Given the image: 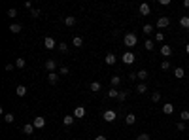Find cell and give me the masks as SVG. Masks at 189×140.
Wrapping results in <instances>:
<instances>
[{
	"label": "cell",
	"mask_w": 189,
	"mask_h": 140,
	"mask_svg": "<svg viewBox=\"0 0 189 140\" xmlns=\"http://www.w3.org/2000/svg\"><path fill=\"white\" fill-rule=\"evenodd\" d=\"M123 44H125V47H129V49H131V47H134V46L138 44L136 34H134V32H127V34L123 36Z\"/></svg>",
	"instance_id": "6da1fadb"
},
{
	"label": "cell",
	"mask_w": 189,
	"mask_h": 140,
	"mask_svg": "<svg viewBox=\"0 0 189 140\" xmlns=\"http://www.w3.org/2000/svg\"><path fill=\"white\" fill-rule=\"evenodd\" d=\"M169 25H170V19L166 17V15L159 17V19H157V23H155V27H157V29H161V30H163V29H166Z\"/></svg>",
	"instance_id": "7a4b0ae2"
},
{
	"label": "cell",
	"mask_w": 189,
	"mask_h": 140,
	"mask_svg": "<svg viewBox=\"0 0 189 140\" xmlns=\"http://www.w3.org/2000/svg\"><path fill=\"white\" fill-rule=\"evenodd\" d=\"M121 61L125 62V65H132V62L136 61V57H134V53H132V51H125L123 57H121Z\"/></svg>",
	"instance_id": "3957f363"
},
{
	"label": "cell",
	"mask_w": 189,
	"mask_h": 140,
	"mask_svg": "<svg viewBox=\"0 0 189 140\" xmlns=\"http://www.w3.org/2000/svg\"><path fill=\"white\" fill-rule=\"evenodd\" d=\"M115 117H117V114H115L114 110H106V112L102 114V119H104V121H108V123L115 121Z\"/></svg>",
	"instance_id": "277c9868"
},
{
	"label": "cell",
	"mask_w": 189,
	"mask_h": 140,
	"mask_svg": "<svg viewBox=\"0 0 189 140\" xmlns=\"http://www.w3.org/2000/svg\"><path fill=\"white\" fill-rule=\"evenodd\" d=\"M44 47L46 49H55V47H57V42H55L51 36H46L44 38Z\"/></svg>",
	"instance_id": "5b68a950"
},
{
	"label": "cell",
	"mask_w": 189,
	"mask_h": 140,
	"mask_svg": "<svg viewBox=\"0 0 189 140\" xmlns=\"http://www.w3.org/2000/svg\"><path fill=\"white\" fill-rule=\"evenodd\" d=\"M32 125H34L36 129H44V127H46V119H44L42 116H38V117H34V119H32Z\"/></svg>",
	"instance_id": "8992f818"
},
{
	"label": "cell",
	"mask_w": 189,
	"mask_h": 140,
	"mask_svg": "<svg viewBox=\"0 0 189 140\" xmlns=\"http://www.w3.org/2000/svg\"><path fill=\"white\" fill-rule=\"evenodd\" d=\"M85 106H76L74 108V117H78V119H81V117H85Z\"/></svg>",
	"instance_id": "52a82bcc"
},
{
	"label": "cell",
	"mask_w": 189,
	"mask_h": 140,
	"mask_svg": "<svg viewBox=\"0 0 189 140\" xmlns=\"http://www.w3.org/2000/svg\"><path fill=\"white\" fill-rule=\"evenodd\" d=\"M138 11H140V15H150V11H151V6H150L148 2H144V4H140Z\"/></svg>",
	"instance_id": "ba28073f"
},
{
	"label": "cell",
	"mask_w": 189,
	"mask_h": 140,
	"mask_svg": "<svg viewBox=\"0 0 189 140\" xmlns=\"http://www.w3.org/2000/svg\"><path fill=\"white\" fill-rule=\"evenodd\" d=\"M136 78L140 80V83H146V81H148V70H138Z\"/></svg>",
	"instance_id": "9c48e42d"
},
{
	"label": "cell",
	"mask_w": 189,
	"mask_h": 140,
	"mask_svg": "<svg viewBox=\"0 0 189 140\" xmlns=\"http://www.w3.org/2000/svg\"><path fill=\"white\" fill-rule=\"evenodd\" d=\"M47 81H49L51 85H57V83H59V76H57V72H49V74H47Z\"/></svg>",
	"instance_id": "30bf717a"
},
{
	"label": "cell",
	"mask_w": 189,
	"mask_h": 140,
	"mask_svg": "<svg viewBox=\"0 0 189 140\" xmlns=\"http://www.w3.org/2000/svg\"><path fill=\"white\" fill-rule=\"evenodd\" d=\"M104 62H106V65H110V66H112V65H115V62H117V57H115L114 53H108L106 57H104Z\"/></svg>",
	"instance_id": "8fae6325"
},
{
	"label": "cell",
	"mask_w": 189,
	"mask_h": 140,
	"mask_svg": "<svg viewBox=\"0 0 189 140\" xmlns=\"http://www.w3.org/2000/svg\"><path fill=\"white\" fill-rule=\"evenodd\" d=\"M46 68L49 70V72H55V68H57V61H55V59H47L46 61Z\"/></svg>",
	"instance_id": "7c38bea8"
},
{
	"label": "cell",
	"mask_w": 189,
	"mask_h": 140,
	"mask_svg": "<svg viewBox=\"0 0 189 140\" xmlns=\"http://www.w3.org/2000/svg\"><path fill=\"white\" fill-rule=\"evenodd\" d=\"M34 129H36V127H34L32 123H25V125H23V132H25L27 136H30L32 132H34Z\"/></svg>",
	"instance_id": "4fadbf2b"
},
{
	"label": "cell",
	"mask_w": 189,
	"mask_h": 140,
	"mask_svg": "<svg viewBox=\"0 0 189 140\" xmlns=\"http://www.w3.org/2000/svg\"><path fill=\"white\" fill-rule=\"evenodd\" d=\"M161 55H163V57H170L172 55V47L170 46H161Z\"/></svg>",
	"instance_id": "5bb4252c"
},
{
	"label": "cell",
	"mask_w": 189,
	"mask_h": 140,
	"mask_svg": "<svg viewBox=\"0 0 189 140\" xmlns=\"http://www.w3.org/2000/svg\"><path fill=\"white\" fill-rule=\"evenodd\" d=\"M174 112V104H170V102H166V104H163V114H166V116H170Z\"/></svg>",
	"instance_id": "9a60e30c"
},
{
	"label": "cell",
	"mask_w": 189,
	"mask_h": 140,
	"mask_svg": "<svg viewBox=\"0 0 189 140\" xmlns=\"http://www.w3.org/2000/svg\"><path fill=\"white\" fill-rule=\"evenodd\" d=\"M136 93L138 95H146L148 93V85H146V83H138L136 85Z\"/></svg>",
	"instance_id": "2e32d148"
},
{
	"label": "cell",
	"mask_w": 189,
	"mask_h": 140,
	"mask_svg": "<svg viewBox=\"0 0 189 140\" xmlns=\"http://www.w3.org/2000/svg\"><path fill=\"white\" fill-rule=\"evenodd\" d=\"M125 123H127V125H134L136 123V116L134 114H127V116H125Z\"/></svg>",
	"instance_id": "e0dca14e"
},
{
	"label": "cell",
	"mask_w": 189,
	"mask_h": 140,
	"mask_svg": "<svg viewBox=\"0 0 189 140\" xmlns=\"http://www.w3.org/2000/svg\"><path fill=\"white\" fill-rule=\"evenodd\" d=\"M174 76H176L178 80H180V78H184V76H185V70L181 68V66H176V68H174Z\"/></svg>",
	"instance_id": "ac0fdd59"
},
{
	"label": "cell",
	"mask_w": 189,
	"mask_h": 140,
	"mask_svg": "<svg viewBox=\"0 0 189 140\" xmlns=\"http://www.w3.org/2000/svg\"><path fill=\"white\" fill-rule=\"evenodd\" d=\"M65 25H66V27H74V25H76V17H74V15L65 17Z\"/></svg>",
	"instance_id": "d6986e66"
},
{
	"label": "cell",
	"mask_w": 189,
	"mask_h": 140,
	"mask_svg": "<svg viewBox=\"0 0 189 140\" xmlns=\"http://www.w3.org/2000/svg\"><path fill=\"white\" fill-rule=\"evenodd\" d=\"M119 93H121V91H117L115 87H112V89L108 91V97H110V99H117V97H119Z\"/></svg>",
	"instance_id": "ffe728a7"
},
{
	"label": "cell",
	"mask_w": 189,
	"mask_h": 140,
	"mask_svg": "<svg viewBox=\"0 0 189 140\" xmlns=\"http://www.w3.org/2000/svg\"><path fill=\"white\" fill-rule=\"evenodd\" d=\"M110 83H112V87H115V89H117V85H119V83H121V78H119V76H112Z\"/></svg>",
	"instance_id": "44dd1931"
},
{
	"label": "cell",
	"mask_w": 189,
	"mask_h": 140,
	"mask_svg": "<svg viewBox=\"0 0 189 140\" xmlns=\"http://www.w3.org/2000/svg\"><path fill=\"white\" fill-rule=\"evenodd\" d=\"M10 30H11V34L21 32V25H19V23H11V25H10Z\"/></svg>",
	"instance_id": "7402d4cb"
},
{
	"label": "cell",
	"mask_w": 189,
	"mask_h": 140,
	"mask_svg": "<svg viewBox=\"0 0 189 140\" xmlns=\"http://www.w3.org/2000/svg\"><path fill=\"white\" fill-rule=\"evenodd\" d=\"M72 46H74V47H81V46H83V38H81V36H76V38L72 40Z\"/></svg>",
	"instance_id": "603a6c76"
},
{
	"label": "cell",
	"mask_w": 189,
	"mask_h": 140,
	"mask_svg": "<svg viewBox=\"0 0 189 140\" xmlns=\"http://www.w3.org/2000/svg\"><path fill=\"white\" fill-rule=\"evenodd\" d=\"M15 93H17V97H25V95H27V87H25V85H17Z\"/></svg>",
	"instance_id": "cb8c5ba5"
},
{
	"label": "cell",
	"mask_w": 189,
	"mask_h": 140,
	"mask_svg": "<svg viewBox=\"0 0 189 140\" xmlns=\"http://www.w3.org/2000/svg\"><path fill=\"white\" fill-rule=\"evenodd\" d=\"M62 123H65L66 127H70V125L74 123V116H65V117H62Z\"/></svg>",
	"instance_id": "d4e9b609"
},
{
	"label": "cell",
	"mask_w": 189,
	"mask_h": 140,
	"mask_svg": "<svg viewBox=\"0 0 189 140\" xmlns=\"http://www.w3.org/2000/svg\"><path fill=\"white\" fill-rule=\"evenodd\" d=\"M180 25L184 27V29H189V15H184L180 19Z\"/></svg>",
	"instance_id": "484cf974"
},
{
	"label": "cell",
	"mask_w": 189,
	"mask_h": 140,
	"mask_svg": "<svg viewBox=\"0 0 189 140\" xmlns=\"http://www.w3.org/2000/svg\"><path fill=\"white\" fill-rule=\"evenodd\" d=\"M146 49H148V51H151L153 49V47H155V40H146Z\"/></svg>",
	"instance_id": "4316f807"
},
{
	"label": "cell",
	"mask_w": 189,
	"mask_h": 140,
	"mask_svg": "<svg viewBox=\"0 0 189 140\" xmlns=\"http://www.w3.org/2000/svg\"><path fill=\"white\" fill-rule=\"evenodd\" d=\"M25 65H27V61H25L23 57H19V59H15V66H17V68H25Z\"/></svg>",
	"instance_id": "83f0119b"
},
{
	"label": "cell",
	"mask_w": 189,
	"mask_h": 140,
	"mask_svg": "<svg viewBox=\"0 0 189 140\" xmlns=\"http://www.w3.org/2000/svg\"><path fill=\"white\" fill-rule=\"evenodd\" d=\"M89 89L93 91V93H96V91H100V83H99V81H93V83L89 85Z\"/></svg>",
	"instance_id": "f1b7e54d"
},
{
	"label": "cell",
	"mask_w": 189,
	"mask_h": 140,
	"mask_svg": "<svg viewBox=\"0 0 189 140\" xmlns=\"http://www.w3.org/2000/svg\"><path fill=\"white\" fill-rule=\"evenodd\" d=\"M180 119L184 121V123L189 121V110H184V112H181V114H180Z\"/></svg>",
	"instance_id": "f546056e"
},
{
	"label": "cell",
	"mask_w": 189,
	"mask_h": 140,
	"mask_svg": "<svg viewBox=\"0 0 189 140\" xmlns=\"http://www.w3.org/2000/svg\"><path fill=\"white\" fill-rule=\"evenodd\" d=\"M155 42H165V32H163V30L155 32Z\"/></svg>",
	"instance_id": "4dcf8cb0"
},
{
	"label": "cell",
	"mask_w": 189,
	"mask_h": 140,
	"mask_svg": "<svg viewBox=\"0 0 189 140\" xmlns=\"http://www.w3.org/2000/svg\"><path fill=\"white\" fill-rule=\"evenodd\" d=\"M151 100L153 102H159L161 100V93H159V91H153V93H151Z\"/></svg>",
	"instance_id": "1f68e13d"
},
{
	"label": "cell",
	"mask_w": 189,
	"mask_h": 140,
	"mask_svg": "<svg viewBox=\"0 0 189 140\" xmlns=\"http://www.w3.org/2000/svg\"><path fill=\"white\" fill-rule=\"evenodd\" d=\"M57 47H59V51H61V53H66V51H68V44H65V42H61Z\"/></svg>",
	"instance_id": "d6a6232c"
},
{
	"label": "cell",
	"mask_w": 189,
	"mask_h": 140,
	"mask_svg": "<svg viewBox=\"0 0 189 140\" xmlns=\"http://www.w3.org/2000/svg\"><path fill=\"white\" fill-rule=\"evenodd\" d=\"M4 121L6 123H13V121H15V117H13V114H4Z\"/></svg>",
	"instance_id": "836d02e7"
},
{
	"label": "cell",
	"mask_w": 189,
	"mask_h": 140,
	"mask_svg": "<svg viewBox=\"0 0 189 140\" xmlns=\"http://www.w3.org/2000/svg\"><path fill=\"white\" fill-rule=\"evenodd\" d=\"M40 13H42V11H40L38 8H32V10H30V17L36 19V17H40Z\"/></svg>",
	"instance_id": "e575fe53"
},
{
	"label": "cell",
	"mask_w": 189,
	"mask_h": 140,
	"mask_svg": "<svg viewBox=\"0 0 189 140\" xmlns=\"http://www.w3.org/2000/svg\"><path fill=\"white\" fill-rule=\"evenodd\" d=\"M136 140H151V136L148 135V132H142V135H138Z\"/></svg>",
	"instance_id": "d590c367"
},
{
	"label": "cell",
	"mask_w": 189,
	"mask_h": 140,
	"mask_svg": "<svg viewBox=\"0 0 189 140\" xmlns=\"http://www.w3.org/2000/svg\"><path fill=\"white\" fill-rule=\"evenodd\" d=\"M8 17H11V19L17 17V10H15V8H10V10H8Z\"/></svg>",
	"instance_id": "8d00e7d4"
},
{
	"label": "cell",
	"mask_w": 189,
	"mask_h": 140,
	"mask_svg": "<svg viewBox=\"0 0 189 140\" xmlns=\"http://www.w3.org/2000/svg\"><path fill=\"white\" fill-rule=\"evenodd\" d=\"M146 34H151L153 32V25H144V29H142Z\"/></svg>",
	"instance_id": "74e56055"
},
{
	"label": "cell",
	"mask_w": 189,
	"mask_h": 140,
	"mask_svg": "<svg viewBox=\"0 0 189 140\" xmlns=\"http://www.w3.org/2000/svg\"><path fill=\"white\" fill-rule=\"evenodd\" d=\"M170 68V61H163L161 62V70H169Z\"/></svg>",
	"instance_id": "f35d334b"
},
{
	"label": "cell",
	"mask_w": 189,
	"mask_h": 140,
	"mask_svg": "<svg viewBox=\"0 0 189 140\" xmlns=\"http://www.w3.org/2000/svg\"><path fill=\"white\" fill-rule=\"evenodd\" d=\"M176 129H178L180 132H181V131H185V123H184V121H178V123H176Z\"/></svg>",
	"instance_id": "ab89813d"
},
{
	"label": "cell",
	"mask_w": 189,
	"mask_h": 140,
	"mask_svg": "<svg viewBox=\"0 0 189 140\" xmlns=\"http://www.w3.org/2000/svg\"><path fill=\"white\" fill-rule=\"evenodd\" d=\"M68 72H70V70H68V66H61V68H59V74H62V76H66Z\"/></svg>",
	"instance_id": "60d3db41"
},
{
	"label": "cell",
	"mask_w": 189,
	"mask_h": 140,
	"mask_svg": "<svg viewBox=\"0 0 189 140\" xmlns=\"http://www.w3.org/2000/svg\"><path fill=\"white\" fill-rule=\"evenodd\" d=\"M127 97H129V95H127V91H121V93H119V97H117V99H119V100L123 102L125 99H127Z\"/></svg>",
	"instance_id": "b9f144b4"
},
{
	"label": "cell",
	"mask_w": 189,
	"mask_h": 140,
	"mask_svg": "<svg viewBox=\"0 0 189 140\" xmlns=\"http://www.w3.org/2000/svg\"><path fill=\"white\" fill-rule=\"evenodd\" d=\"M13 66H15V62H8V65H6V70H8V72H11Z\"/></svg>",
	"instance_id": "7bdbcfd3"
},
{
	"label": "cell",
	"mask_w": 189,
	"mask_h": 140,
	"mask_svg": "<svg viewBox=\"0 0 189 140\" xmlns=\"http://www.w3.org/2000/svg\"><path fill=\"white\" fill-rule=\"evenodd\" d=\"M161 6H170V0H159Z\"/></svg>",
	"instance_id": "ee69618b"
},
{
	"label": "cell",
	"mask_w": 189,
	"mask_h": 140,
	"mask_svg": "<svg viewBox=\"0 0 189 140\" xmlns=\"http://www.w3.org/2000/svg\"><path fill=\"white\" fill-rule=\"evenodd\" d=\"M129 80H131V81H134V80H138V78H136V74H134V72H131V74H129Z\"/></svg>",
	"instance_id": "f6af8a7d"
},
{
	"label": "cell",
	"mask_w": 189,
	"mask_h": 140,
	"mask_svg": "<svg viewBox=\"0 0 189 140\" xmlns=\"http://www.w3.org/2000/svg\"><path fill=\"white\" fill-rule=\"evenodd\" d=\"M95 140H108L106 136H102V135H99V136H95Z\"/></svg>",
	"instance_id": "bcb514c9"
},
{
	"label": "cell",
	"mask_w": 189,
	"mask_h": 140,
	"mask_svg": "<svg viewBox=\"0 0 189 140\" xmlns=\"http://www.w3.org/2000/svg\"><path fill=\"white\" fill-rule=\"evenodd\" d=\"M184 6H185V8H189V0H185V2H184Z\"/></svg>",
	"instance_id": "7dc6e473"
},
{
	"label": "cell",
	"mask_w": 189,
	"mask_h": 140,
	"mask_svg": "<svg viewBox=\"0 0 189 140\" xmlns=\"http://www.w3.org/2000/svg\"><path fill=\"white\" fill-rule=\"evenodd\" d=\"M185 53H187V55H189V44H187V46H185Z\"/></svg>",
	"instance_id": "c3c4849f"
},
{
	"label": "cell",
	"mask_w": 189,
	"mask_h": 140,
	"mask_svg": "<svg viewBox=\"0 0 189 140\" xmlns=\"http://www.w3.org/2000/svg\"><path fill=\"white\" fill-rule=\"evenodd\" d=\"M187 32H189V30H187Z\"/></svg>",
	"instance_id": "681fc988"
}]
</instances>
